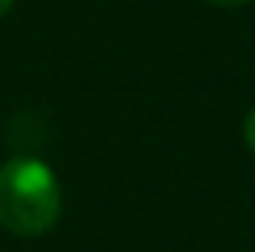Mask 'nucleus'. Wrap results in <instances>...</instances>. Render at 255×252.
I'll list each match as a JSON object with an SVG mask.
<instances>
[{
    "mask_svg": "<svg viewBox=\"0 0 255 252\" xmlns=\"http://www.w3.org/2000/svg\"><path fill=\"white\" fill-rule=\"evenodd\" d=\"M62 214L58 178L45 162L16 155L0 168V227L16 236H42Z\"/></svg>",
    "mask_w": 255,
    "mask_h": 252,
    "instance_id": "f257e3e1",
    "label": "nucleus"
},
{
    "mask_svg": "<svg viewBox=\"0 0 255 252\" xmlns=\"http://www.w3.org/2000/svg\"><path fill=\"white\" fill-rule=\"evenodd\" d=\"M243 136H246V145L255 152V110L249 117H246V129H243Z\"/></svg>",
    "mask_w": 255,
    "mask_h": 252,
    "instance_id": "f03ea898",
    "label": "nucleus"
},
{
    "mask_svg": "<svg viewBox=\"0 0 255 252\" xmlns=\"http://www.w3.org/2000/svg\"><path fill=\"white\" fill-rule=\"evenodd\" d=\"M207 3H213V6H243V3H249V0H207Z\"/></svg>",
    "mask_w": 255,
    "mask_h": 252,
    "instance_id": "7ed1b4c3",
    "label": "nucleus"
},
{
    "mask_svg": "<svg viewBox=\"0 0 255 252\" xmlns=\"http://www.w3.org/2000/svg\"><path fill=\"white\" fill-rule=\"evenodd\" d=\"M10 6H13V0H0V16H6V13H10Z\"/></svg>",
    "mask_w": 255,
    "mask_h": 252,
    "instance_id": "20e7f679",
    "label": "nucleus"
}]
</instances>
